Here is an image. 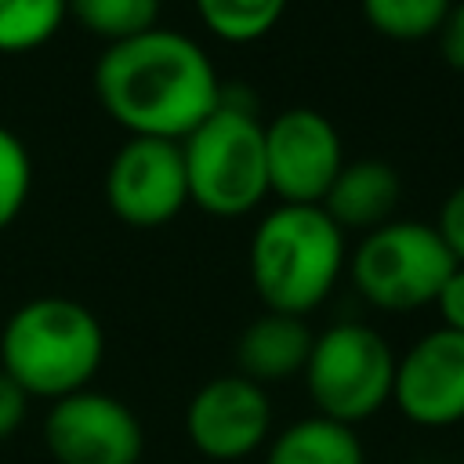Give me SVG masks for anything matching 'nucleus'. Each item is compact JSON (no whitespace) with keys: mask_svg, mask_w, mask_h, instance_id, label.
I'll use <instances>...</instances> for the list:
<instances>
[{"mask_svg":"<svg viewBox=\"0 0 464 464\" xmlns=\"http://www.w3.org/2000/svg\"><path fill=\"white\" fill-rule=\"evenodd\" d=\"M359 7L373 33L399 44H413L439 36L453 0H359Z\"/></svg>","mask_w":464,"mask_h":464,"instance_id":"a211bd4d","label":"nucleus"},{"mask_svg":"<svg viewBox=\"0 0 464 464\" xmlns=\"http://www.w3.org/2000/svg\"><path fill=\"white\" fill-rule=\"evenodd\" d=\"M109 210L134 228H160L188 203V178L178 141L127 138L105 170Z\"/></svg>","mask_w":464,"mask_h":464,"instance_id":"9d476101","label":"nucleus"},{"mask_svg":"<svg viewBox=\"0 0 464 464\" xmlns=\"http://www.w3.org/2000/svg\"><path fill=\"white\" fill-rule=\"evenodd\" d=\"M399 196H402V185H399V174L392 163L352 160L341 167L337 181L330 185V192L319 207L334 218V225L341 232L344 228L370 232V228H381L384 221H392Z\"/></svg>","mask_w":464,"mask_h":464,"instance_id":"ddd939ff","label":"nucleus"},{"mask_svg":"<svg viewBox=\"0 0 464 464\" xmlns=\"http://www.w3.org/2000/svg\"><path fill=\"white\" fill-rule=\"evenodd\" d=\"M163 0H69V14L98 40L123 44L160 25Z\"/></svg>","mask_w":464,"mask_h":464,"instance_id":"dca6fc26","label":"nucleus"},{"mask_svg":"<svg viewBox=\"0 0 464 464\" xmlns=\"http://www.w3.org/2000/svg\"><path fill=\"white\" fill-rule=\"evenodd\" d=\"M44 442L58 464H138L145 453L138 413L123 399L98 388L51 402Z\"/></svg>","mask_w":464,"mask_h":464,"instance_id":"1a4fd4ad","label":"nucleus"},{"mask_svg":"<svg viewBox=\"0 0 464 464\" xmlns=\"http://www.w3.org/2000/svg\"><path fill=\"white\" fill-rule=\"evenodd\" d=\"M69 14V0H0V54H29L51 44Z\"/></svg>","mask_w":464,"mask_h":464,"instance_id":"f3484780","label":"nucleus"},{"mask_svg":"<svg viewBox=\"0 0 464 464\" xmlns=\"http://www.w3.org/2000/svg\"><path fill=\"white\" fill-rule=\"evenodd\" d=\"M290 0H192L199 22L225 44H254L268 36Z\"/></svg>","mask_w":464,"mask_h":464,"instance_id":"2eb2a0df","label":"nucleus"},{"mask_svg":"<svg viewBox=\"0 0 464 464\" xmlns=\"http://www.w3.org/2000/svg\"><path fill=\"white\" fill-rule=\"evenodd\" d=\"M312 326L301 315L261 312L254 323L243 326L236 341V373L250 377L254 384H276L304 373L312 352Z\"/></svg>","mask_w":464,"mask_h":464,"instance_id":"f8f14e48","label":"nucleus"},{"mask_svg":"<svg viewBox=\"0 0 464 464\" xmlns=\"http://www.w3.org/2000/svg\"><path fill=\"white\" fill-rule=\"evenodd\" d=\"M250 283L265 312L308 315L337 286L348 268L344 232L323 207H272L246 246Z\"/></svg>","mask_w":464,"mask_h":464,"instance_id":"7ed1b4c3","label":"nucleus"},{"mask_svg":"<svg viewBox=\"0 0 464 464\" xmlns=\"http://www.w3.org/2000/svg\"><path fill=\"white\" fill-rule=\"evenodd\" d=\"M265 163L268 192L294 207H319L344 167V145L330 116L294 105L265 123Z\"/></svg>","mask_w":464,"mask_h":464,"instance_id":"0eeeda50","label":"nucleus"},{"mask_svg":"<svg viewBox=\"0 0 464 464\" xmlns=\"http://www.w3.org/2000/svg\"><path fill=\"white\" fill-rule=\"evenodd\" d=\"M185 435L207 460H246L272 439V399L243 373L210 377L185 406Z\"/></svg>","mask_w":464,"mask_h":464,"instance_id":"6e6552de","label":"nucleus"},{"mask_svg":"<svg viewBox=\"0 0 464 464\" xmlns=\"http://www.w3.org/2000/svg\"><path fill=\"white\" fill-rule=\"evenodd\" d=\"M29 395L0 370V439L14 435L22 424H25V413H29Z\"/></svg>","mask_w":464,"mask_h":464,"instance_id":"4be33fe9","label":"nucleus"},{"mask_svg":"<svg viewBox=\"0 0 464 464\" xmlns=\"http://www.w3.org/2000/svg\"><path fill=\"white\" fill-rule=\"evenodd\" d=\"M395 410L428 431L464 424V334L435 326L395 359Z\"/></svg>","mask_w":464,"mask_h":464,"instance_id":"9b49d317","label":"nucleus"},{"mask_svg":"<svg viewBox=\"0 0 464 464\" xmlns=\"http://www.w3.org/2000/svg\"><path fill=\"white\" fill-rule=\"evenodd\" d=\"M221 91L210 54L163 25L109 44L94 62V94L130 138L185 141L221 105Z\"/></svg>","mask_w":464,"mask_h":464,"instance_id":"f257e3e1","label":"nucleus"},{"mask_svg":"<svg viewBox=\"0 0 464 464\" xmlns=\"http://www.w3.org/2000/svg\"><path fill=\"white\" fill-rule=\"evenodd\" d=\"M105 362V330L98 315L62 294L18 304L0 330V370L29 395L58 402L91 388Z\"/></svg>","mask_w":464,"mask_h":464,"instance_id":"f03ea898","label":"nucleus"},{"mask_svg":"<svg viewBox=\"0 0 464 464\" xmlns=\"http://www.w3.org/2000/svg\"><path fill=\"white\" fill-rule=\"evenodd\" d=\"M29 188H33L29 149L14 130L0 127V232L14 225V218L25 210Z\"/></svg>","mask_w":464,"mask_h":464,"instance_id":"6ab92c4d","label":"nucleus"},{"mask_svg":"<svg viewBox=\"0 0 464 464\" xmlns=\"http://www.w3.org/2000/svg\"><path fill=\"white\" fill-rule=\"evenodd\" d=\"M181 160L188 178V203L210 218H243L268 196L265 123L254 105L221 91V105L185 138Z\"/></svg>","mask_w":464,"mask_h":464,"instance_id":"20e7f679","label":"nucleus"},{"mask_svg":"<svg viewBox=\"0 0 464 464\" xmlns=\"http://www.w3.org/2000/svg\"><path fill=\"white\" fill-rule=\"evenodd\" d=\"M435 232L446 243V250L453 254V261L464 265V181L442 199L439 218H435Z\"/></svg>","mask_w":464,"mask_h":464,"instance_id":"aec40b11","label":"nucleus"},{"mask_svg":"<svg viewBox=\"0 0 464 464\" xmlns=\"http://www.w3.org/2000/svg\"><path fill=\"white\" fill-rule=\"evenodd\" d=\"M439 51L450 69L464 72V0H453L442 29H439Z\"/></svg>","mask_w":464,"mask_h":464,"instance_id":"5701e85b","label":"nucleus"},{"mask_svg":"<svg viewBox=\"0 0 464 464\" xmlns=\"http://www.w3.org/2000/svg\"><path fill=\"white\" fill-rule=\"evenodd\" d=\"M453 268L457 261L435 225L392 218L381 228L362 232L344 272L366 304L381 312H417L435 304Z\"/></svg>","mask_w":464,"mask_h":464,"instance_id":"423d86ee","label":"nucleus"},{"mask_svg":"<svg viewBox=\"0 0 464 464\" xmlns=\"http://www.w3.org/2000/svg\"><path fill=\"white\" fill-rule=\"evenodd\" d=\"M265 464H366V450L355 428L312 413L268 439Z\"/></svg>","mask_w":464,"mask_h":464,"instance_id":"4468645a","label":"nucleus"},{"mask_svg":"<svg viewBox=\"0 0 464 464\" xmlns=\"http://www.w3.org/2000/svg\"><path fill=\"white\" fill-rule=\"evenodd\" d=\"M435 312H439L446 330L464 334V265H457L450 272V279L442 283V290L435 297Z\"/></svg>","mask_w":464,"mask_h":464,"instance_id":"412c9836","label":"nucleus"},{"mask_svg":"<svg viewBox=\"0 0 464 464\" xmlns=\"http://www.w3.org/2000/svg\"><path fill=\"white\" fill-rule=\"evenodd\" d=\"M395 359L384 334L366 323L344 319L319 330L301 373L315 413L348 428L377 417L392 402Z\"/></svg>","mask_w":464,"mask_h":464,"instance_id":"39448f33","label":"nucleus"}]
</instances>
